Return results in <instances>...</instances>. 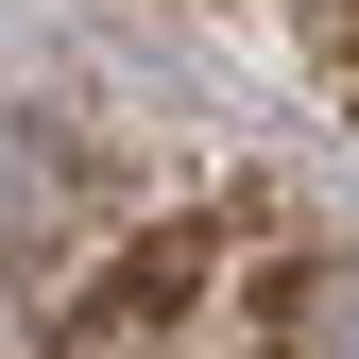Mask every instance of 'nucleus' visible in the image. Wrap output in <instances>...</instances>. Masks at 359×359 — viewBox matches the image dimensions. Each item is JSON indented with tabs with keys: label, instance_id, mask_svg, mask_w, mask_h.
<instances>
[{
	"label": "nucleus",
	"instance_id": "obj_1",
	"mask_svg": "<svg viewBox=\"0 0 359 359\" xmlns=\"http://www.w3.org/2000/svg\"><path fill=\"white\" fill-rule=\"evenodd\" d=\"M274 359H359V240H325L308 274H274Z\"/></svg>",
	"mask_w": 359,
	"mask_h": 359
}]
</instances>
